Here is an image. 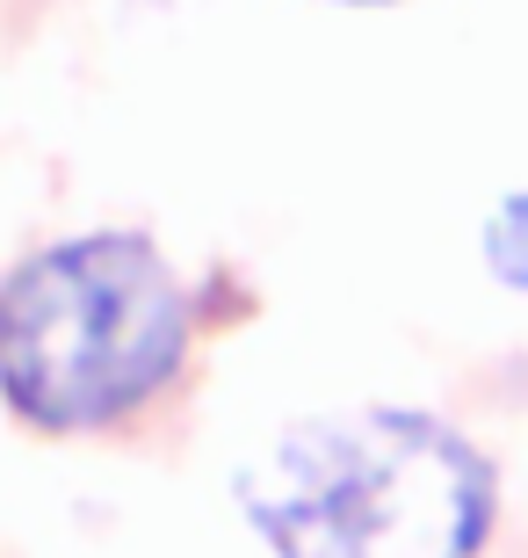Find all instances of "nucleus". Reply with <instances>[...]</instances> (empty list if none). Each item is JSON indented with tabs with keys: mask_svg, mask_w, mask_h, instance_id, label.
<instances>
[{
	"mask_svg": "<svg viewBox=\"0 0 528 558\" xmlns=\"http://www.w3.org/2000/svg\"><path fill=\"white\" fill-rule=\"evenodd\" d=\"M240 508L275 558H478L500 486L449 421L355 407L268 435Z\"/></svg>",
	"mask_w": 528,
	"mask_h": 558,
	"instance_id": "1",
	"label": "nucleus"
},
{
	"mask_svg": "<svg viewBox=\"0 0 528 558\" xmlns=\"http://www.w3.org/2000/svg\"><path fill=\"white\" fill-rule=\"evenodd\" d=\"M188 333L182 276L145 240H59L0 283V399L51 435L109 428L174 385Z\"/></svg>",
	"mask_w": 528,
	"mask_h": 558,
	"instance_id": "2",
	"label": "nucleus"
},
{
	"mask_svg": "<svg viewBox=\"0 0 528 558\" xmlns=\"http://www.w3.org/2000/svg\"><path fill=\"white\" fill-rule=\"evenodd\" d=\"M486 269L528 298V189H514L507 204L486 218Z\"/></svg>",
	"mask_w": 528,
	"mask_h": 558,
	"instance_id": "3",
	"label": "nucleus"
},
{
	"mask_svg": "<svg viewBox=\"0 0 528 558\" xmlns=\"http://www.w3.org/2000/svg\"><path fill=\"white\" fill-rule=\"evenodd\" d=\"M347 8H384V0H347Z\"/></svg>",
	"mask_w": 528,
	"mask_h": 558,
	"instance_id": "4",
	"label": "nucleus"
}]
</instances>
